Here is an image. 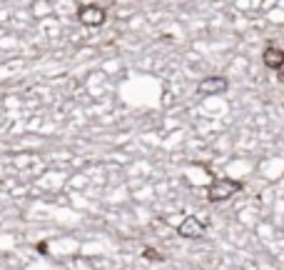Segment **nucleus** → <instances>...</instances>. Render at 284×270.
<instances>
[{
  "label": "nucleus",
  "instance_id": "1",
  "mask_svg": "<svg viewBox=\"0 0 284 270\" xmlns=\"http://www.w3.org/2000/svg\"><path fill=\"white\" fill-rule=\"evenodd\" d=\"M239 188H242V185H239L237 180H229V178H217V180L209 185L207 195H209V200H212V203H220V200L232 198Z\"/></svg>",
  "mask_w": 284,
  "mask_h": 270
},
{
  "label": "nucleus",
  "instance_id": "2",
  "mask_svg": "<svg viewBox=\"0 0 284 270\" xmlns=\"http://www.w3.org/2000/svg\"><path fill=\"white\" fill-rule=\"evenodd\" d=\"M77 15H80V20L85 25H93V28H97V25L105 23V10L100 5H85V8H80Z\"/></svg>",
  "mask_w": 284,
  "mask_h": 270
},
{
  "label": "nucleus",
  "instance_id": "3",
  "mask_svg": "<svg viewBox=\"0 0 284 270\" xmlns=\"http://www.w3.org/2000/svg\"><path fill=\"white\" fill-rule=\"evenodd\" d=\"M180 233L185 238H200V235H205V223L197 215H187L180 225Z\"/></svg>",
  "mask_w": 284,
  "mask_h": 270
},
{
  "label": "nucleus",
  "instance_id": "4",
  "mask_svg": "<svg viewBox=\"0 0 284 270\" xmlns=\"http://www.w3.org/2000/svg\"><path fill=\"white\" fill-rule=\"evenodd\" d=\"M227 90V80L225 78H207V80H202L200 85H197V93H202V95H217V93H225Z\"/></svg>",
  "mask_w": 284,
  "mask_h": 270
},
{
  "label": "nucleus",
  "instance_id": "5",
  "mask_svg": "<svg viewBox=\"0 0 284 270\" xmlns=\"http://www.w3.org/2000/svg\"><path fill=\"white\" fill-rule=\"evenodd\" d=\"M282 63H284V53L279 48H267L265 50V65L277 70V68H282Z\"/></svg>",
  "mask_w": 284,
  "mask_h": 270
}]
</instances>
